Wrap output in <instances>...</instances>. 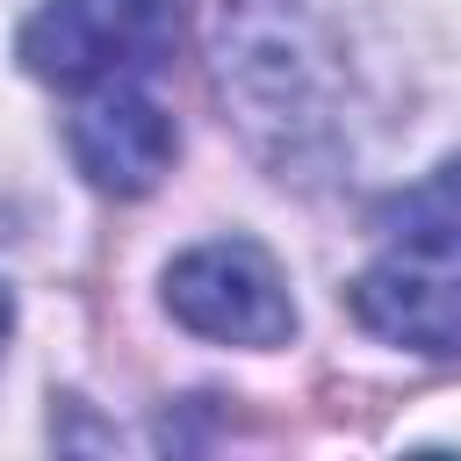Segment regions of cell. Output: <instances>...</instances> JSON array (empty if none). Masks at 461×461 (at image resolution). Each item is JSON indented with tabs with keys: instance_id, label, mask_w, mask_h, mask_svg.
I'll use <instances>...</instances> for the list:
<instances>
[{
	"instance_id": "5b68a950",
	"label": "cell",
	"mask_w": 461,
	"mask_h": 461,
	"mask_svg": "<svg viewBox=\"0 0 461 461\" xmlns=\"http://www.w3.org/2000/svg\"><path fill=\"white\" fill-rule=\"evenodd\" d=\"M65 144L79 158V173L101 187V194H144L158 187V173L173 166V115L137 86V79H108V86H86L72 122H65Z\"/></svg>"
},
{
	"instance_id": "3957f363",
	"label": "cell",
	"mask_w": 461,
	"mask_h": 461,
	"mask_svg": "<svg viewBox=\"0 0 461 461\" xmlns=\"http://www.w3.org/2000/svg\"><path fill=\"white\" fill-rule=\"evenodd\" d=\"M173 0H43L22 22V65L50 86H108L166 65Z\"/></svg>"
},
{
	"instance_id": "7a4b0ae2",
	"label": "cell",
	"mask_w": 461,
	"mask_h": 461,
	"mask_svg": "<svg viewBox=\"0 0 461 461\" xmlns=\"http://www.w3.org/2000/svg\"><path fill=\"white\" fill-rule=\"evenodd\" d=\"M389 245L353 281V317L411 353L454 360L461 353V223H411L382 216Z\"/></svg>"
},
{
	"instance_id": "8992f818",
	"label": "cell",
	"mask_w": 461,
	"mask_h": 461,
	"mask_svg": "<svg viewBox=\"0 0 461 461\" xmlns=\"http://www.w3.org/2000/svg\"><path fill=\"white\" fill-rule=\"evenodd\" d=\"M7 331H14V295L0 288V353H7Z\"/></svg>"
},
{
	"instance_id": "277c9868",
	"label": "cell",
	"mask_w": 461,
	"mask_h": 461,
	"mask_svg": "<svg viewBox=\"0 0 461 461\" xmlns=\"http://www.w3.org/2000/svg\"><path fill=\"white\" fill-rule=\"evenodd\" d=\"M166 310L216 346H288L295 339V303L281 267L252 238H209L166 267Z\"/></svg>"
},
{
	"instance_id": "6da1fadb",
	"label": "cell",
	"mask_w": 461,
	"mask_h": 461,
	"mask_svg": "<svg viewBox=\"0 0 461 461\" xmlns=\"http://www.w3.org/2000/svg\"><path fill=\"white\" fill-rule=\"evenodd\" d=\"M324 86L331 72L295 0H223V94L274 166H317L331 151Z\"/></svg>"
}]
</instances>
